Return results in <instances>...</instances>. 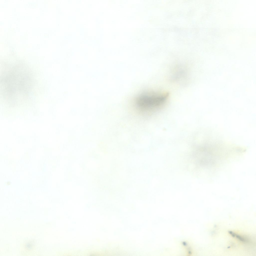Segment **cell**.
Here are the masks:
<instances>
[{
  "label": "cell",
  "instance_id": "6da1fadb",
  "mask_svg": "<svg viewBox=\"0 0 256 256\" xmlns=\"http://www.w3.org/2000/svg\"><path fill=\"white\" fill-rule=\"evenodd\" d=\"M16 67L2 76V93L7 98L14 99L26 96L31 87L32 81L28 73Z\"/></svg>",
  "mask_w": 256,
  "mask_h": 256
},
{
  "label": "cell",
  "instance_id": "3957f363",
  "mask_svg": "<svg viewBox=\"0 0 256 256\" xmlns=\"http://www.w3.org/2000/svg\"><path fill=\"white\" fill-rule=\"evenodd\" d=\"M185 72L184 71H183L182 70H181L180 69L178 70V71H177L176 72L175 74L174 75V79H180V78L182 77V76L184 75V74Z\"/></svg>",
  "mask_w": 256,
  "mask_h": 256
},
{
  "label": "cell",
  "instance_id": "7a4b0ae2",
  "mask_svg": "<svg viewBox=\"0 0 256 256\" xmlns=\"http://www.w3.org/2000/svg\"><path fill=\"white\" fill-rule=\"evenodd\" d=\"M169 96L168 92L155 93L143 95L136 99L137 108L142 111L154 112L160 110L166 104Z\"/></svg>",
  "mask_w": 256,
  "mask_h": 256
}]
</instances>
